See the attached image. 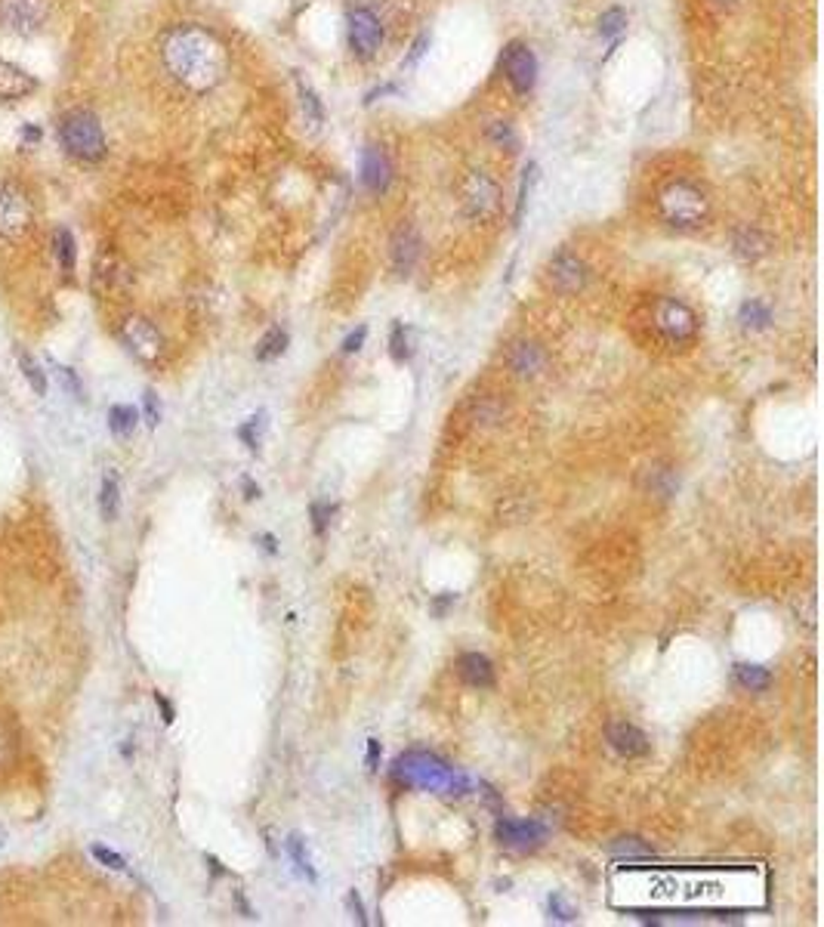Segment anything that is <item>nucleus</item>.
Segmentation results:
<instances>
[{
  "instance_id": "1",
  "label": "nucleus",
  "mask_w": 824,
  "mask_h": 927,
  "mask_svg": "<svg viewBox=\"0 0 824 927\" xmlns=\"http://www.w3.org/2000/svg\"><path fill=\"white\" fill-rule=\"evenodd\" d=\"M161 65L183 91L210 93L228 75V50L210 28L183 22L161 37Z\"/></svg>"
},
{
  "instance_id": "2",
  "label": "nucleus",
  "mask_w": 824,
  "mask_h": 927,
  "mask_svg": "<svg viewBox=\"0 0 824 927\" xmlns=\"http://www.w3.org/2000/svg\"><path fill=\"white\" fill-rule=\"evenodd\" d=\"M389 779L398 788H417V792H436V794H467L470 779L451 763L442 761L432 751H405L398 754L389 767Z\"/></svg>"
},
{
  "instance_id": "3",
  "label": "nucleus",
  "mask_w": 824,
  "mask_h": 927,
  "mask_svg": "<svg viewBox=\"0 0 824 927\" xmlns=\"http://www.w3.org/2000/svg\"><path fill=\"white\" fill-rule=\"evenodd\" d=\"M711 214H713L711 195L692 180H671L658 192V217L671 229L695 232L701 226H707Z\"/></svg>"
},
{
  "instance_id": "4",
  "label": "nucleus",
  "mask_w": 824,
  "mask_h": 927,
  "mask_svg": "<svg viewBox=\"0 0 824 927\" xmlns=\"http://www.w3.org/2000/svg\"><path fill=\"white\" fill-rule=\"evenodd\" d=\"M56 140H59L62 152L69 154V158L84 161V165H96V161H102L105 152H109L100 118H96V112L84 109V105L69 109L56 121Z\"/></svg>"
},
{
  "instance_id": "5",
  "label": "nucleus",
  "mask_w": 824,
  "mask_h": 927,
  "mask_svg": "<svg viewBox=\"0 0 824 927\" xmlns=\"http://www.w3.org/2000/svg\"><path fill=\"white\" fill-rule=\"evenodd\" d=\"M651 325H655L658 337L671 349L695 344L698 328H701L695 309L676 297H658L655 304H651Z\"/></svg>"
},
{
  "instance_id": "6",
  "label": "nucleus",
  "mask_w": 824,
  "mask_h": 927,
  "mask_svg": "<svg viewBox=\"0 0 824 927\" xmlns=\"http://www.w3.org/2000/svg\"><path fill=\"white\" fill-rule=\"evenodd\" d=\"M121 344L127 346V353L143 365H158L167 353V340L158 331V325L145 315H127L118 328Z\"/></svg>"
},
{
  "instance_id": "7",
  "label": "nucleus",
  "mask_w": 824,
  "mask_h": 927,
  "mask_svg": "<svg viewBox=\"0 0 824 927\" xmlns=\"http://www.w3.org/2000/svg\"><path fill=\"white\" fill-rule=\"evenodd\" d=\"M35 223V201L19 183L4 180L0 183V239L19 241Z\"/></svg>"
},
{
  "instance_id": "8",
  "label": "nucleus",
  "mask_w": 824,
  "mask_h": 927,
  "mask_svg": "<svg viewBox=\"0 0 824 927\" xmlns=\"http://www.w3.org/2000/svg\"><path fill=\"white\" fill-rule=\"evenodd\" d=\"M460 208L476 223L494 219L501 210V186L485 170H467V176L460 180Z\"/></svg>"
},
{
  "instance_id": "9",
  "label": "nucleus",
  "mask_w": 824,
  "mask_h": 927,
  "mask_svg": "<svg viewBox=\"0 0 824 927\" xmlns=\"http://www.w3.org/2000/svg\"><path fill=\"white\" fill-rule=\"evenodd\" d=\"M53 0H0V28L10 35L31 37L47 28Z\"/></svg>"
},
{
  "instance_id": "10",
  "label": "nucleus",
  "mask_w": 824,
  "mask_h": 927,
  "mask_svg": "<svg viewBox=\"0 0 824 927\" xmlns=\"http://www.w3.org/2000/svg\"><path fill=\"white\" fill-rule=\"evenodd\" d=\"M346 40L355 59H374L383 47V22L368 6H353L346 13Z\"/></svg>"
},
{
  "instance_id": "11",
  "label": "nucleus",
  "mask_w": 824,
  "mask_h": 927,
  "mask_svg": "<svg viewBox=\"0 0 824 927\" xmlns=\"http://www.w3.org/2000/svg\"><path fill=\"white\" fill-rule=\"evenodd\" d=\"M501 71L507 78V84L519 96H528L537 84V56L528 44L522 40H510L501 53Z\"/></svg>"
},
{
  "instance_id": "12",
  "label": "nucleus",
  "mask_w": 824,
  "mask_h": 927,
  "mask_svg": "<svg viewBox=\"0 0 824 927\" xmlns=\"http://www.w3.org/2000/svg\"><path fill=\"white\" fill-rule=\"evenodd\" d=\"M546 282H550V288L556 291V294L575 297V294H581L586 288V282H590V266L584 263V257L571 254V250H559V254H553L550 263H546Z\"/></svg>"
},
{
  "instance_id": "13",
  "label": "nucleus",
  "mask_w": 824,
  "mask_h": 927,
  "mask_svg": "<svg viewBox=\"0 0 824 927\" xmlns=\"http://www.w3.org/2000/svg\"><path fill=\"white\" fill-rule=\"evenodd\" d=\"M546 835H550V828H546L541 819H510V816H497V823H494V837H497V844H503V847H512V850H534V847H541V844L546 841Z\"/></svg>"
},
{
  "instance_id": "14",
  "label": "nucleus",
  "mask_w": 824,
  "mask_h": 927,
  "mask_svg": "<svg viewBox=\"0 0 824 927\" xmlns=\"http://www.w3.org/2000/svg\"><path fill=\"white\" fill-rule=\"evenodd\" d=\"M358 174H362V186L368 189L371 195H386L389 192V186H393V161H389V154L383 145H364L362 149V167H358Z\"/></svg>"
},
{
  "instance_id": "15",
  "label": "nucleus",
  "mask_w": 824,
  "mask_h": 927,
  "mask_svg": "<svg viewBox=\"0 0 824 927\" xmlns=\"http://www.w3.org/2000/svg\"><path fill=\"white\" fill-rule=\"evenodd\" d=\"M606 742H608L611 751H615L618 758H624V761L646 758V754L651 751L649 736L642 733L636 723H627V720H611L608 723V727H606Z\"/></svg>"
},
{
  "instance_id": "16",
  "label": "nucleus",
  "mask_w": 824,
  "mask_h": 927,
  "mask_svg": "<svg viewBox=\"0 0 824 927\" xmlns=\"http://www.w3.org/2000/svg\"><path fill=\"white\" fill-rule=\"evenodd\" d=\"M423 254V239L414 226H398L393 241H389V260H393V270L396 275H411L414 266Z\"/></svg>"
},
{
  "instance_id": "17",
  "label": "nucleus",
  "mask_w": 824,
  "mask_h": 927,
  "mask_svg": "<svg viewBox=\"0 0 824 927\" xmlns=\"http://www.w3.org/2000/svg\"><path fill=\"white\" fill-rule=\"evenodd\" d=\"M507 365L516 378L532 380L546 368V353H544L541 344H534V340H516V344L507 349Z\"/></svg>"
},
{
  "instance_id": "18",
  "label": "nucleus",
  "mask_w": 824,
  "mask_h": 927,
  "mask_svg": "<svg viewBox=\"0 0 824 927\" xmlns=\"http://www.w3.org/2000/svg\"><path fill=\"white\" fill-rule=\"evenodd\" d=\"M457 674H460V680L472 689H491L497 680L491 658L482 653H463L457 658Z\"/></svg>"
},
{
  "instance_id": "19",
  "label": "nucleus",
  "mask_w": 824,
  "mask_h": 927,
  "mask_svg": "<svg viewBox=\"0 0 824 927\" xmlns=\"http://www.w3.org/2000/svg\"><path fill=\"white\" fill-rule=\"evenodd\" d=\"M732 248H735V254L741 260L754 263V260L769 254V239H766L756 226H738V229L732 232Z\"/></svg>"
},
{
  "instance_id": "20",
  "label": "nucleus",
  "mask_w": 824,
  "mask_h": 927,
  "mask_svg": "<svg viewBox=\"0 0 824 927\" xmlns=\"http://www.w3.org/2000/svg\"><path fill=\"white\" fill-rule=\"evenodd\" d=\"M35 80H31L19 65L0 59V100H19L28 91H35Z\"/></svg>"
},
{
  "instance_id": "21",
  "label": "nucleus",
  "mask_w": 824,
  "mask_h": 927,
  "mask_svg": "<svg viewBox=\"0 0 824 927\" xmlns=\"http://www.w3.org/2000/svg\"><path fill=\"white\" fill-rule=\"evenodd\" d=\"M646 489L655 495L660 501H671L676 492H680V474L673 467H664V464H655V467L646 470Z\"/></svg>"
},
{
  "instance_id": "22",
  "label": "nucleus",
  "mask_w": 824,
  "mask_h": 927,
  "mask_svg": "<svg viewBox=\"0 0 824 927\" xmlns=\"http://www.w3.org/2000/svg\"><path fill=\"white\" fill-rule=\"evenodd\" d=\"M53 257H56V263H59V270L65 275L75 272L78 245H75V235H71V229H65V226H56L53 229Z\"/></svg>"
},
{
  "instance_id": "23",
  "label": "nucleus",
  "mask_w": 824,
  "mask_h": 927,
  "mask_svg": "<svg viewBox=\"0 0 824 927\" xmlns=\"http://www.w3.org/2000/svg\"><path fill=\"white\" fill-rule=\"evenodd\" d=\"M606 850L611 853V857H618V859H646V857H655V847H651L646 837H639V835L615 837V841L606 844Z\"/></svg>"
},
{
  "instance_id": "24",
  "label": "nucleus",
  "mask_w": 824,
  "mask_h": 927,
  "mask_svg": "<svg viewBox=\"0 0 824 927\" xmlns=\"http://www.w3.org/2000/svg\"><path fill=\"white\" fill-rule=\"evenodd\" d=\"M288 344H291V335L281 328V325H275V328H269L263 337H259V344H257V362H275V359H281L284 353H288Z\"/></svg>"
},
{
  "instance_id": "25",
  "label": "nucleus",
  "mask_w": 824,
  "mask_h": 927,
  "mask_svg": "<svg viewBox=\"0 0 824 927\" xmlns=\"http://www.w3.org/2000/svg\"><path fill=\"white\" fill-rule=\"evenodd\" d=\"M735 683L741 689H750V693H766L772 687V671L763 668V665H735Z\"/></svg>"
},
{
  "instance_id": "26",
  "label": "nucleus",
  "mask_w": 824,
  "mask_h": 927,
  "mask_svg": "<svg viewBox=\"0 0 824 927\" xmlns=\"http://www.w3.org/2000/svg\"><path fill=\"white\" fill-rule=\"evenodd\" d=\"M118 510H121V483H118V476L111 474H105L102 476V485H100V514L105 523H114L118 519Z\"/></svg>"
},
{
  "instance_id": "27",
  "label": "nucleus",
  "mask_w": 824,
  "mask_h": 927,
  "mask_svg": "<svg viewBox=\"0 0 824 927\" xmlns=\"http://www.w3.org/2000/svg\"><path fill=\"white\" fill-rule=\"evenodd\" d=\"M738 322L750 331H763L772 325V309L769 304H763V300H745L738 309Z\"/></svg>"
},
{
  "instance_id": "28",
  "label": "nucleus",
  "mask_w": 824,
  "mask_h": 927,
  "mask_svg": "<svg viewBox=\"0 0 824 927\" xmlns=\"http://www.w3.org/2000/svg\"><path fill=\"white\" fill-rule=\"evenodd\" d=\"M136 424H140V411L133 405H111L109 411V430L118 439H130L133 436Z\"/></svg>"
},
{
  "instance_id": "29",
  "label": "nucleus",
  "mask_w": 824,
  "mask_h": 927,
  "mask_svg": "<svg viewBox=\"0 0 824 927\" xmlns=\"http://www.w3.org/2000/svg\"><path fill=\"white\" fill-rule=\"evenodd\" d=\"M284 847H288L291 859H293V866H297V872H300V875H306L309 881H318V872H315L312 859H309V850H306L303 835L291 832V835H288V841H284Z\"/></svg>"
},
{
  "instance_id": "30",
  "label": "nucleus",
  "mask_w": 824,
  "mask_h": 927,
  "mask_svg": "<svg viewBox=\"0 0 824 927\" xmlns=\"http://www.w3.org/2000/svg\"><path fill=\"white\" fill-rule=\"evenodd\" d=\"M411 328L405 322H396L393 331H389V356H393L396 365H405L411 359Z\"/></svg>"
},
{
  "instance_id": "31",
  "label": "nucleus",
  "mask_w": 824,
  "mask_h": 927,
  "mask_svg": "<svg viewBox=\"0 0 824 927\" xmlns=\"http://www.w3.org/2000/svg\"><path fill=\"white\" fill-rule=\"evenodd\" d=\"M534 183H537V165L532 161L525 170H522V183H519V198H516V210H512V226H519L522 223V217H525V210H528V198H532V189H534Z\"/></svg>"
},
{
  "instance_id": "32",
  "label": "nucleus",
  "mask_w": 824,
  "mask_h": 927,
  "mask_svg": "<svg viewBox=\"0 0 824 927\" xmlns=\"http://www.w3.org/2000/svg\"><path fill=\"white\" fill-rule=\"evenodd\" d=\"M16 359H19V368H22V374H26V380L31 384V389H35L37 396H47V374L35 362V356L26 353V349H19V353H16Z\"/></svg>"
},
{
  "instance_id": "33",
  "label": "nucleus",
  "mask_w": 824,
  "mask_h": 927,
  "mask_svg": "<svg viewBox=\"0 0 824 927\" xmlns=\"http://www.w3.org/2000/svg\"><path fill=\"white\" fill-rule=\"evenodd\" d=\"M624 28H627V13L621 10V6H611V10H606L599 16V35L602 37H618Z\"/></svg>"
},
{
  "instance_id": "34",
  "label": "nucleus",
  "mask_w": 824,
  "mask_h": 927,
  "mask_svg": "<svg viewBox=\"0 0 824 927\" xmlns=\"http://www.w3.org/2000/svg\"><path fill=\"white\" fill-rule=\"evenodd\" d=\"M333 510H337V507H333V504H328V501H312V504H309V517H312V528H315L318 538H324V532H328Z\"/></svg>"
},
{
  "instance_id": "35",
  "label": "nucleus",
  "mask_w": 824,
  "mask_h": 927,
  "mask_svg": "<svg viewBox=\"0 0 824 927\" xmlns=\"http://www.w3.org/2000/svg\"><path fill=\"white\" fill-rule=\"evenodd\" d=\"M263 424H266V414L259 411V414H254V418L244 421V424L238 427V439H241L244 445H248L250 452L259 449V430H263Z\"/></svg>"
},
{
  "instance_id": "36",
  "label": "nucleus",
  "mask_w": 824,
  "mask_h": 927,
  "mask_svg": "<svg viewBox=\"0 0 824 927\" xmlns=\"http://www.w3.org/2000/svg\"><path fill=\"white\" fill-rule=\"evenodd\" d=\"M90 853H93L96 863L105 866V868H111V872H127V859L121 857V853H114L111 847H105V844H93V847H90Z\"/></svg>"
},
{
  "instance_id": "37",
  "label": "nucleus",
  "mask_w": 824,
  "mask_h": 927,
  "mask_svg": "<svg viewBox=\"0 0 824 927\" xmlns=\"http://www.w3.org/2000/svg\"><path fill=\"white\" fill-rule=\"evenodd\" d=\"M300 96H303V112H306V118L312 121V124H322V121H324V105H322V100H318V96H315L312 87H303V84H300Z\"/></svg>"
},
{
  "instance_id": "38",
  "label": "nucleus",
  "mask_w": 824,
  "mask_h": 927,
  "mask_svg": "<svg viewBox=\"0 0 824 927\" xmlns=\"http://www.w3.org/2000/svg\"><path fill=\"white\" fill-rule=\"evenodd\" d=\"M546 906H550V915L556 918V922H575L577 918V909L571 906V902L562 897V893H550V900H546Z\"/></svg>"
},
{
  "instance_id": "39",
  "label": "nucleus",
  "mask_w": 824,
  "mask_h": 927,
  "mask_svg": "<svg viewBox=\"0 0 824 927\" xmlns=\"http://www.w3.org/2000/svg\"><path fill=\"white\" fill-rule=\"evenodd\" d=\"M488 140L494 145H501V149H512V145H516V133H512V127L507 121H494V124L488 127Z\"/></svg>"
},
{
  "instance_id": "40",
  "label": "nucleus",
  "mask_w": 824,
  "mask_h": 927,
  "mask_svg": "<svg viewBox=\"0 0 824 927\" xmlns=\"http://www.w3.org/2000/svg\"><path fill=\"white\" fill-rule=\"evenodd\" d=\"M364 340H368V325H358L353 335H346V340H343V344H340V353H343V356L358 353V349L364 346Z\"/></svg>"
},
{
  "instance_id": "41",
  "label": "nucleus",
  "mask_w": 824,
  "mask_h": 927,
  "mask_svg": "<svg viewBox=\"0 0 824 927\" xmlns=\"http://www.w3.org/2000/svg\"><path fill=\"white\" fill-rule=\"evenodd\" d=\"M56 371H59V378H62L65 389H69V393H75V396H80V400H84V384H80V378H78V374L71 371V368H62V365H56Z\"/></svg>"
},
{
  "instance_id": "42",
  "label": "nucleus",
  "mask_w": 824,
  "mask_h": 927,
  "mask_svg": "<svg viewBox=\"0 0 824 927\" xmlns=\"http://www.w3.org/2000/svg\"><path fill=\"white\" fill-rule=\"evenodd\" d=\"M145 421H149V427H158L161 421V402L152 389H145Z\"/></svg>"
},
{
  "instance_id": "43",
  "label": "nucleus",
  "mask_w": 824,
  "mask_h": 927,
  "mask_svg": "<svg viewBox=\"0 0 824 927\" xmlns=\"http://www.w3.org/2000/svg\"><path fill=\"white\" fill-rule=\"evenodd\" d=\"M427 47H429V35H420L417 40H414V47H411V53H407V59L402 62V69H411V65H417L420 56L427 53Z\"/></svg>"
},
{
  "instance_id": "44",
  "label": "nucleus",
  "mask_w": 824,
  "mask_h": 927,
  "mask_svg": "<svg viewBox=\"0 0 824 927\" xmlns=\"http://www.w3.org/2000/svg\"><path fill=\"white\" fill-rule=\"evenodd\" d=\"M154 705H158V709H161V720H164L167 727H170V723L176 720V709H174V705H170V698H167L164 693H154Z\"/></svg>"
},
{
  "instance_id": "45",
  "label": "nucleus",
  "mask_w": 824,
  "mask_h": 927,
  "mask_svg": "<svg viewBox=\"0 0 824 927\" xmlns=\"http://www.w3.org/2000/svg\"><path fill=\"white\" fill-rule=\"evenodd\" d=\"M454 603H457V593H442V597L432 600L429 609H432V615H436V618H442L448 613V606H454Z\"/></svg>"
},
{
  "instance_id": "46",
  "label": "nucleus",
  "mask_w": 824,
  "mask_h": 927,
  "mask_svg": "<svg viewBox=\"0 0 824 927\" xmlns=\"http://www.w3.org/2000/svg\"><path fill=\"white\" fill-rule=\"evenodd\" d=\"M349 909H353V912H355V918H358V924H368V915H364V902H362V897H358V893L355 890H349Z\"/></svg>"
},
{
  "instance_id": "47",
  "label": "nucleus",
  "mask_w": 824,
  "mask_h": 927,
  "mask_svg": "<svg viewBox=\"0 0 824 927\" xmlns=\"http://www.w3.org/2000/svg\"><path fill=\"white\" fill-rule=\"evenodd\" d=\"M380 739H368V770L371 772H377V763H380Z\"/></svg>"
},
{
  "instance_id": "48",
  "label": "nucleus",
  "mask_w": 824,
  "mask_h": 927,
  "mask_svg": "<svg viewBox=\"0 0 824 927\" xmlns=\"http://www.w3.org/2000/svg\"><path fill=\"white\" fill-rule=\"evenodd\" d=\"M241 489H244V498H248V501L259 498V485H257L250 476H244V479H241Z\"/></svg>"
},
{
  "instance_id": "49",
  "label": "nucleus",
  "mask_w": 824,
  "mask_h": 927,
  "mask_svg": "<svg viewBox=\"0 0 824 927\" xmlns=\"http://www.w3.org/2000/svg\"><path fill=\"white\" fill-rule=\"evenodd\" d=\"M389 93H398V87L396 84H386V87H380V91H374V93H368V100H364V102H377V96H389Z\"/></svg>"
},
{
  "instance_id": "50",
  "label": "nucleus",
  "mask_w": 824,
  "mask_h": 927,
  "mask_svg": "<svg viewBox=\"0 0 824 927\" xmlns=\"http://www.w3.org/2000/svg\"><path fill=\"white\" fill-rule=\"evenodd\" d=\"M259 541H263V548L269 550V554H279V541H275V535H269V532H266Z\"/></svg>"
},
{
  "instance_id": "51",
  "label": "nucleus",
  "mask_w": 824,
  "mask_h": 927,
  "mask_svg": "<svg viewBox=\"0 0 824 927\" xmlns=\"http://www.w3.org/2000/svg\"><path fill=\"white\" fill-rule=\"evenodd\" d=\"M22 140L37 143V140H40V130H37V127H26V130H22Z\"/></svg>"
}]
</instances>
